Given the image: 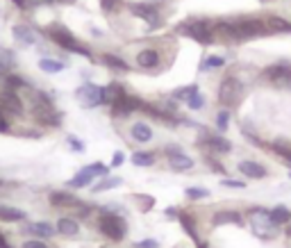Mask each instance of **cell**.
<instances>
[{
  "mask_svg": "<svg viewBox=\"0 0 291 248\" xmlns=\"http://www.w3.org/2000/svg\"><path fill=\"white\" fill-rule=\"evenodd\" d=\"M216 34L227 41H248L257 36L268 34L271 30L266 28V21L253 18V16H239V18H221L216 21Z\"/></svg>",
  "mask_w": 291,
  "mask_h": 248,
  "instance_id": "obj_1",
  "label": "cell"
},
{
  "mask_svg": "<svg viewBox=\"0 0 291 248\" xmlns=\"http://www.w3.org/2000/svg\"><path fill=\"white\" fill-rule=\"evenodd\" d=\"M44 34L48 36L55 46H60V48H64L68 52H75V55H82V57H87V60H93V52L89 50L87 46H84L82 41L66 28V25L52 23V25H48V28L44 30Z\"/></svg>",
  "mask_w": 291,
  "mask_h": 248,
  "instance_id": "obj_2",
  "label": "cell"
},
{
  "mask_svg": "<svg viewBox=\"0 0 291 248\" xmlns=\"http://www.w3.org/2000/svg\"><path fill=\"white\" fill-rule=\"evenodd\" d=\"M32 114L46 128H57L62 123V114L55 109L52 98L44 91H32Z\"/></svg>",
  "mask_w": 291,
  "mask_h": 248,
  "instance_id": "obj_3",
  "label": "cell"
},
{
  "mask_svg": "<svg viewBox=\"0 0 291 248\" xmlns=\"http://www.w3.org/2000/svg\"><path fill=\"white\" fill-rule=\"evenodd\" d=\"M178 32L187 34L189 39H193L196 44H200V46H209V44H214V39H216V25L205 18H191V21H187V23H180Z\"/></svg>",
  "mask_w": 291,
  "mask_h": 248,
  "instance_id": "obj_4",
  "label": "cell"
},
{
  "mask_svg": "<svg viewBox=\"0 0 291 248\" xmlns=\"http://www.w3.org/2000/svg\"><path fill=\"white\" fill-rule=\"evenodd\" d=\"M98 228L107 239H112V241H123L125 232H128V225H125L123 216H119L114 212H105L103 216H100Z\"/></svg>",
  "mask_w": 291,
  "mask_h": 248,
  "instance_id": "obj_5",
  "label": "cell"
},
{
  "mask_svg": "<svg viewBox=\"0 0 291 248\" xmlns=\"http://www.w3.org/2000/svg\"><path fill=\"white\" fill-rule=\"evenodd\" d=\"M241 93H243V84H241L239 78H235V75H225L223 80H221V84H219L216 98H219V103H221V105H225V107H232V105L239 103Z\"/></svg>",
  "mask_w": 291,
  "mask_h": 248,
  "instance_id": "obj_6",
  "label": "cell"
},
{
  "mask_svg": "<svg viewBox=\"0 0 291 248\" xmlns=\"http://www.w3.org/2000/svg\"><path fill=\"white\" fill-rule=\"evenodd\" d=\"M262 78L278 89H291V64H271L262 71Z\"/></svg>",
  "mask_w": 291,
  "mask_h": 248,
  "instance_id": "obj_7",
  "label": "cell"
},
{
  "mask_svg": "<svg viewBox=\"0 0 291 248\" xmlns=\"http://www.w3.org/2000/svg\"><path fill=\"white\" fill-rule=\"evenodd\" d=\"M109 109H112V116H114V119H128L130 114H134V112H139V109H144V100L125 91L119 100H114V103L109 105Z\"/></svg>",
  "mask_w": 291,
  "mask_h": 248,
  "instance_id": "obj_8",
  "label": "cell"
},
{
  "mask_svg": "<svg viewBox=\"0 0 291 248\" xmlns=\"http://www.w3.org/2000/svg\"><path fill=\"white\" fill-rule=\"evenodd\" d=\"M130 12L134 14V16L144 18L146 23L150 25V30H157L162 25V9L152 3H132Z\"/></svg>",
  "mask_w": 291,
  "mask_h": 248,
  "instance_id": "obj_9",
  "label": "cell"
},
{
  "mask_svg": "<svg viewBox=\"0 0 291 248\" xmlns=\"http://www.w3.org/2000/svg\"><path fill=\"white\" fill-rule=\"evenodd\" d=\"M77 100L82 103V107H98V105H105V87H98L93 82L82 84L75 91Z\"/></svg>",
  "mask_w": 291,
  "mask_h": 248,
  "instance_id": "obj_10",
  "label": "cell"
},
{
  "mask_svg": "<svg viewBox=\"0 0 291 248\" xmlns=\"http://www.w3.org/2000/svg\"><path fill=\"white\" fill-rule=\"evenodd\" d=\"M0 107L7 116H23L25 114V103L23 98L18 96V91H12V89L5 87L0 91Z\"/></svg>",
  "mask_w": 291,
  "mask_h": 248,
  "instance_id": "obj_11",
  "label": "cell"
},
{
  "mask_svg": "<svg viewBox=\"0 0 291 248\" xmlns=\"http://www.w3.org/2000/svg\"><path fill=\"white\" fill-rule=\"evenodd\" d=\"M250 219H253V232H255V235L264 237V239L273 237V223H271V214H268V209L255 207L250 212Z\"/></svg>",
  "mask_w": 291,
  "mask_h": 248,
  "instance_id": "obj_12",
  "label": "cell"
},
{
  "mask_svg": "<svg viewBox=\"0 0 291 248\" xmlns=\"http://www.w3.org/2000/svg\"><path fill=\"white\" fill-rule=\"evenodd\" d=\"M166 157H168V166L173 171H189V168H193V160L189 155H184L182 148H178V146H168Z\"/></svg>",
  "mask_w": 291,
  "mask_h": 248,
  "instance_id": "obj_13",
  "label": "cell"
},
{
  "mask_svg": "<svg viewBox=\"0 0 291 248\" xmlns=\"http://www.w3.org/2000/svg\"><path fill=\"white\" fill-rule=\"evenodd\" d=\"M162 64V55L157 48H144L137 52V66L144 68V71H155Z\"/></svg>",
  "mask_w": 291,
  "mask_h": 248,
  "instance_id": "obj_14",
  "label": "cell"
},
{
  "mask_svg": "<svg viewBox=\"0 0 291 248\" xmlns=\"http://www.w3.org/2000/svg\"><path fill=\"white\" fill-rule=\"evenodd\" d=\"M12 36L14 41H16L18 46H34L36 39H39V34H36V30L32 25H25V23H16L12 28Z\"/></svg>",
  "mask_w": 291,
  "mask_h": 248,
  "instance_id": "obj_15",
  "label": "cell"
},
{
  "mask_svg": "<svg viewBox=\"0 0 291 248\" xmlns=\"http://www.w3.org/2000/svg\"><path fill=\"white\" fill-rule=\"evenodd\" d=\"M200 146L209 148L211 152H221V155H225V152L232 150L230 141H227L225 137H219V135H205L203 139H200Z\"/></svg>",
  "mask_w": 291,
  "mask_h": 248,
  "instance_id": "obj_16",
  "label": "cell"
},
{
  "mask_svg": "<svg viewBox=\"0 0 291 248\" xmlns=\"http://www.w3.org/2000/svg\"><path fill=\"white\" fill-rule=\"evenodd\" d=\"M23 230L28 232V235H32L34 239H50L52 235L57 232L55 225L46 223V221H34V223H25Z\"/></svg>",
  "mask_w": 291,
  "mask_h": 248,
  "instance_id": "obj_17",
  "label": "cell"
},
{
  "mask_svg": "<svg viewBox=\"0 0 291 248\" xmlns=\"http://www.w3.org/2000/svg\"><path fill=\"white\" fill-rule=\"evenodd\" d=\"M239 173H243L246 178H253V180H262V178L268 176L266 166H262L259 162H250V160L241 162V164H239Z\"/></svg>",
  "mask_w": 291,
  "mask_h": 248,
  "instance_id": "obj_18",
  "label": "cell"
},
{
  "mask_svg": "<svg viewBox=\"0 0 291 248\" xmlns=\"http://www.w3.org/2000/svg\"><path fill=\"white\" fill-rule=\"evenodd\" d=\"M152 135H155L152 128L148 123H144V121H139V123H134L130 128V137L137 141V144H148V141L152 139Z\"/></svg>",
  "mask_w": 291,
  "mask_h": 248,
  "instance_id": "obj_19",
  "label": "cell"
},
{
  "mask_svg": "<svg viewBox=\"0 0 291 248\" xmlns=\"http://www.w3.org/2000/svg\"><path fill=\"white\" fill-rule=\"evenodd\" d=\"M50 205H55V207H77L80 200L68 192H52L50 194Z\"/></svg>",
  "mask_w": 291,
  "mask_h": 248,
  "instance_id": "obj_20",
  "label": "cell"
},
{
  "mask_svg": "<svg viewBox=\"0 0 291 248\" xmlns=\"http://www.w3.org/2000/svg\"><path fill=\"white\" fill-rule=\"evenodd\" d=\"M211 223H214V225H223V223H237V225H241L243 221H241V214L239 212H235V209H225V212H216L214 219H211Z\"/></svg>",
  "mask_w": 291,
  "mask_h": 248,
  "instance_id": "obj_21",
  "label": "cell"
},
{
  "mask_svg": "<svg viewBox=\"0 0 291 248\" xmlns=\"http://www.w3.org/2000/svg\"><path fill=\"white\" fill-rule=\"evenodd\" d=\"M57 232L64 237H75L77 232H80V223H77L75 219H68V216H64V219L57 221Z\"/></svg>",
  "mask_w": 291,
  "mask_h": 248,
  "instance_id": "obj_22",
  "label": "cell"
},
{
  "mask_svg": "<svg viewBox=\"0 0 291 248\" xmlns=\"http://www.w3.org/2000/svg\"><path fill=\"white\" fill-rule=\"evenodd\" d=\"M93 178H96V176H93V173L89 171L87 166H84L82 171L77 173V176H73V178H71V180H68L66 184H68V187H71V189H82V187H87V184H91V182H93Z\"/></svg>",
  "mask_w": 291,
  "mask_h": 248,
  "instance_id": "obj_23",
  "label": "cell"
},
{
  "mask_svg": "<svg viewBox=\"0 0 291 248\" xmlns=\"http://www.w3.org/2000/svg\"><path fill=\"white\" fill-rule=\"evenodd\" d=\"M39 68L44 73H62L66 68V64L62 60H55V57H41V60H39Z\"/></svg>",
  "mask_w": 291,
  "mask_h": 248,
  "instance_id": "obj_24",
  "label": "cell"
},
{
  "mask_svg": "<svg viewBox=\"0 0 291 248\" xmlns=\"http://www.w3.org/2000/svg\"><path fill=\"white\" fill-rule=\"evenodd\" d=\"M268 214H271V223L273 225H284V223H289L291 221V212L284 207V205H278V207L268 209Z\"/></svg>",
  "mask_w": 291,
  "mask_h": 248,
  "instance_id": "obj_25",
  "label": "cell"
},
{
  "mask_svg": "<svg viewBox=\"0 0 291 248\" xmlns=\"http://www.w3.org/2000/svg\"><path fill=\"white\" fill-rule=\"evenodd\" d=\"M103 64L105 66H109V68H114V71H121V73H125V71H130V64L125 60H121V57H116V55H109V52H105L103 57Z\"/></svg>",
  "mask_w": 291,
  "mask_h": 248,
  "instance_id": "obj_26",
  "label": "cell"
},
{
  "mask_svg": "<svg viewBox=\"0 0 291 248\" xmlns=\"http://www.w3.org/2000/svg\"><path fill=\"white\" fill-rule=\"evenodd\" d=\"M3 82H5V87L12 89V91H21V89H28L30 87V82L25 80V78L16 75V73H9V75H5Z\"/></svg>",
  "mask_w": 291,
  "mask_h": 248,
  "instance_id": "obj_27",
  "label": "cell"
},
{
  "mask_svg": "<svg viewBox=\"0 0 291 248\" xmlns=\"http://www.w3.org/2000/svg\"><path fill=\"white\" fill-rule=\"evenodd\" d=\"M25 212L16 207H9V205H0V221H23Z\"/></svg>",
  "mask_w": 291,
  "mask_h": 248,
  "instance_id": "obj_28",
  "label": "cell"
},
{
  "mask_svg": "<svg viewBox=\"0 0 291 248\" xmlns=\"http://www.w3.org/2000/svg\"><path fill=\"white\" fill-rule=\"evenodd\" d=\"M266 28L271 30V32H291V23L284 18H280V16H268Z\"/></svg>",
  "mask_w": 291,
  "mask_h": 248,
  "instance_id": "obj_29",
  "label": "cell"
},
{
  "mask_svg": "<svg viewBox=\"0 0 291 248\" xmlns=\"http://www.w3.org/2000/svg\"><path fill=\"white\" fill-rule=\"evenodd\" d=\"M155 152H144V150H139V152H134L132 155V164L134 166H152L155 164Z\"/></svg>",
  "mask_w": 291,
  "mask_h": 248,
  "instance_id": "obj_30",
  "label": "cell"
},
{
  "mask_svg": "<svg viewBox=\"0 0 291 248\" xmlns=\"http://www.w3.org/2000/svg\"><path fill=\"white\" fill-rule=\"evenodd\" d=\"M193 93H198V84H189V87L176 89V91H173V98H176V100H189Z\"/></svg>",
  "mask_w": 291,
  "mask_h": 248,
  "instance_id": "obj_31",
  "label": "cell"
},
{
  "mask_svg": "<svg viewBox=\"0 0 291 248\" xmlns=\"http://www.w3.org/2000/svg\"><path fill=\"white\" fill-rule=\"evenodd\" d=\"M225 64V57H221V55H209V57H205V62L200 64V68L203 71H211V68H221Z\"/></svg>",
  "mask_w": 291,
  "mask_h": 248,
  "instance_id": "obj_32",
  "label": "cell"
},
{
  "mask_svg": "<svg viewBox=\"0 0 291 248\" xmlns=\"http://www.w3.org/2000/svg\"><path fill=\"white\" fill-rule=\"evenodd\" d=\"M180 223H182V228L187 230V235L191 237V239L196 241V244H200L198 235H196V228H193V221H191V216H189V214H182V216H180Z\"/></svg>",
  "mask_w": 291,
  "mask_h": 248,
  "instance_id": "obj_33",
  "label": "cell"
},
{
  "mask_svg": "<svg viewBox=\"0 0 291 248\" xmlns=\"http://www.w3.org/2000/svg\"><path fill=\"white\" fill-rule=\"evenodd\" d=\"M119 184H123V180L121 178H105L100 184H96L93 187V194H100V192H107V189H114V187H119Z\"/></svg>",
  "mask_w": 291,
  "mask_h": 248,
  "instance_id": "obj_34",
  "label": "cell"
},
{
  "mask_svg": "<svg viewBox=\"0 0 291 248\" xmlns=\"http://www.w3.org/2000/svg\"><path fill=\"white\" fill-rule=\"evenodd\" d=\"M98 3H100V9H103L105 14H114L123 7V0H98Z\"/></svg>",
  "mask_w": 291,
  "mask_h": 248,
  "instance_id": "obj_35",
  "label": "cell"
},
{
  "mask_svg": "<svg viewBox=\"0 0 291 248\" xmlns=\"http://www.w3.org/2000/svg\"><path fill=\"white\" fill-rule=\"evenodd\" d=\"M227 123H230V112H227V109H221V112L216 114V128H219V132H225Z\"/></svg>",
  "mask_w": 291,
  "mask_h": 248,
  "instance_id": "obj_36",
  "label": "cell"
},
{
  "mask_svg": "<svg viewBox=\"0 0 291 248\" xmlns=\"http://www.w3.org/2000/svg\"><path fill=\"white\" fill-rule=\"evenodd\" d=\"M187 105H189V109H193V112H196V109H203L205 107V96L200 91L193 93V96L187 100Z\"/></svg>",
  "mask_w": 291,
  "mask_h": 248,
  "instance_id": "obj_37",
  "label": "cell"
},
{
  "mask_svg": "<svg viewBox=\"0 0 291 248\" xmlns=\"http://www.w3.org/2000/svg\"><path fill=\"white\" fill-rule=\"evenodd\" d=\"M184 194H187V198H191V200H200V198H207L209 196L207 189H198V187H189Z\"/></svg>",
  "mask_w": 291,
  "mask_h": 248,
  "instance_id": "obj_38",
  "label": "cell"
},
{
  "mask_svg": "<svg viewBox=\"0 0 291 248\" xmlns=\"http://www.w3.org/2000/svg\"><path fill=\"white\" fill-rule=\"evenodd\" d=\"M87 168L93 173V176H107V173H109V168H112V166H105L103 162H93V164H89Z\"/></svg>",
  "mask_w": 291,
  "mask_h": 248,
  "instance_id": "obj_39",
  "label": "cell"
},
{
  "mask_svg": "<svg viewBox=\"0 0 291 248\" xmlns=\"http://www.w3.org/2000/svg\"><path fill=\"white\" fill-rule=\"evenodd\" d=\"M66 141H68V146H71V148L75 150V152H84V144H82L80 139H77V137L68 135V137H66Z\"/></svg>",
  "mask_w": 291,
  "mask_h": 248,
  "instance_id": "obj_40",
  "label": "cell"
},
{
  "mask_svg": "<svg viewBox=\"0 0 291 248\" xmlns=\"http://www.w3.org/2000/svg\"><path fill=\"white\" fill-rule=\"evenodd\" d=\"M21 248H48V244H46V241H41V239H25Z\"/></svg>",
  "mask_w": 291,
  "mask_h": 248,
  "instance_id": "obj_41",
  "label": "cell"
},
{
  "mask_svg": "<svg viewBox=\"0 0 291 248\" xmlns=\"http://www.w3.org/2000/svg\"><path fill=\"white\" fill-rule=\"evenodd\" d=\"M5 132H9V116L0 107V135H5Z\"/></svg>",
  "mask_w": 291,
  "mask_h": 248,
  "instance_id": "obj_42",
  "label": "cell"
},
{
  "mask_svg": "<svg viewBox=\"0 0 291 248\" xmlns=\"http://www.w3.org/2000/svg\"><path fill=\"white\" fill-rule=\"evenodd\" d=\"M44 5H55V0H28V9L44 7Z\"/></svg>",
  "mask_w": 291,
  "mask_h": 248,
  "instance_id": "obj_43",
  "label": "cell"
},
{
  "mask_svg": "<svg viewBox=\"0 0 291 248\" xmlns=\"http://www.w3.org/2000/svg\"><path fill=\"white\" fill-rule=\"evenodd\" d=\"M225 187H230V189H243L246 187V182L243 180H223Z\"/></svg>",
  "mask_w": 291,
  "mask_h": 248,
  "instance_id": "obj_44",
  "label": "cell"
},
{
  "mask_svg": "<svg viewBox=\"0 0 291 248\" xmlns=\"http://www.w3.org/2000/svg\"><path fill=\"white\" fill-rule=\"evenodd\" d=\"M160 244H157L155 239H146V241H139V244H137V248H157Z\"/></svg>",
  "mask_w": 291,
  "mask_h": 248,
  "instance_id": "obj_45",
  "label": "cell"
},
{
  "mask_svg": "<svg viewBox=\"0 0 291 248\" xmlns=\"http://www.w3.org/2000/svg\"><path fill=\"white\" fill-rule=\"evenodd\" d=\"M123 160H125V155H123V152H114V160H112V168L121 166V164H123Z\"/></svg>",
  "mask_w": 291,
  "mask_h": 248,
  "instance_id": "obj_46",
  "label": "cell"
},
{
  "mask_svg": "<svg viewBox=\"0 0 291 248\" xmlns=\"http://www.w3.org/2000/svg\"><path fill=\"white\" fill-rule=\"evenodd\" d=\"M9 3H14L21 12H28V0H9Z\"/></svg>",
  "mask_w": 291,
  "mask_h": 248,
  "instance_id": "obj_47",
  "label": "cell"
},
{
  "mask_svg": "<svg viewBox=\"0 0 291 248\" xmlns=\"http://www.w3.org/2000/svg\"><path fill=\"white\" fill-rule=\"evenodd\" d=\"M9 73H12V68L5 66V64H0V80H5V75H9Z\"/></svg>",
  "mask_w": 291,
  "mask_h": 248,
  "instance_id": "obj_48",
  "label": "cell"
},
{
  "mask_svg": "<svg viewBox=\"0 0 291 248\" xmlns=\"http://www.w3.org/2000/svg\"><path fill=\"white\" fill-rule=\"evenodd\" d=\"M0 248H12V244L7 241V237H5L3 232H0Z\"/></svg>",
  "mask_w": 291,
  "mask_h": 248,
  "instance_id": "obj_49",
  "label": "cell"
},
{
  "mask_svg": "<svg viewBox=\"0 0 291 248\" xmlns=\"http://www.w3.org/2000/svg\"><path fill=\"white\" fill-rule=\"evenodd\" d=\"M75 0H55V5H73Z\"/></svg>",
  "mask_w": 291,
  "mask_h": 248,
  "instance_id": "obj_50",
  "label": "cell"
},
{
  "mask_svg": "<svg viewBox=\"0 0 291 248\" xmlns=\"http://www.w3.org/2000/svg\"><path fill=\"white\" fill-rule=\"evenodd\" d=\"M198 248H207V246H205V244H198Z\"/></svg>",
  "mask_w": 291,
  "mask_h": 248,
  "instance_id": "obj_51",
  "label": "cell"
},
{
  "mask_svg": "<svg viewBox=\"0 0 291 248\" xmlns=\"http://www.w3.org/2000/svg\"><path fill=\"white\" fill-rule=\"evenodd\" d=\"M287 232H289V237H291V225H289V230H287Z\"/></svg>",
  "mask_w": 291,
  "mask_h": 248,
  "instance_id": "obj_52",
  "label": "cell"
},
{
  "mask_svg": "<svg viewBox=\"0 0 291 248\" xmlns=\"http://www.w3.org/2000/svg\"><path fill=\"white\" fill-rule=\"evenodd\" d=\"M289 176H291V173H289Z\"/></svg>",
  "mask_w": 291,
  "mask_h": 248,
  "instance_id": "obj_53",
  "label": "cell"
}]
</instances>
